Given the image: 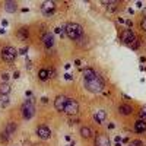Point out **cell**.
Returning a JSON list of instances; mask_svg holds the SVG:
<instances>
[{"instance_id": "obj_1", "label": "cell", "mask_w": 146, "mask_h": 146, "mask_svg": "<svg viewBox=\"0 0 146 146\" xmlns=\"http://www.w3.org/2000/svg\"><path fill=\"white\" fill-rule=\"evenodd\" d=\"M66 34H67V36L70 40H79V38H82L83 36V29H82V27L80 25H78V23H67L66 25Z\"/></svg>"}, {"instance_id": "obj_2", "label": "cell", "mask_w": 146, "mask_h": 146, "mask_svg": "<svg viewBox=\"0 0 146 146\" xmlns=\"http://www.w3.org/2000/svg\"><path fill=\"white\" fill-rule=\"evenodd\" d=\"M85 88H86L89 92H92V94H98V92H101L104 89V82H102V79L100 76H96V78H94L91 80H85Z\"/></svg>"}, {"instance_id": "obj_3", "label": "cell", "mask_w": 146, "mask_h": 146, "mask_svg": "<svg viewBox=\"0 0 146 146\" xmlns=\"http://www.w3.org/2000/svg\"><path fill=\"white\" fill-rule=\"evenodd\" d=\"M16 56H18V51L15 50L13 47H6V48L2 50V58L5 60V62H7V63L13 62V60L16 58Z\"/></svg>"}, {"instance_id": "obj_4", "label": "cell", "mask_w": 146, "mask_h": 146, "mask_svg": "<svg viewBox=\"0 0 146 146\" xmlns=\"http://www.w3.org/2000/svg\"><path fill=\"white\" fill-rule=\"evenodd\" d=\"M34 113H35V107H34L32 100L25 101V104H23V107H22V114H23V118L29 120V118L34 115Z\"/></svg>"}, {"instance_id": "obj_5", "label": "cell", "mask_w": 146, "mask_h": 146, "mask_svg": "<svg viewBox=\"0 0 146 146\" xmlns=\"http://www.w3.org/2000/svg\"><path fill=\"white\" fill-rule=\"evenodd\" d=\"M79 111V104L75 100H67V104L64 107V113L69 115H76Z\"/></svg>"}, {"instance_id": "obj_6", "label": "cell", "mask_w": 146, "mask_h": 146, "mask_svg": "<svg viewBox=\"0 0 146 146\" xmlns=\"http://www.w3.org/2000/svg\"><path fill=\"white\" fill-rule=\"evenodd\" d=\"M67 100L69 98H66L64 95H58L57 98L54 100V107H56L57 111H64V107L67 104Z\"/></svg>"}, {"instance_id": "obj_7", "label": "cell", "mask_w": 146, "mask_h": 146, "mask_svg": "<svg viewBox=\"0 0 146 146\" xmlns=\"http://www.w3.org/2000/svg\"><path fill=\"white\" fill-rule=\"evenodd\" d=\"M136 40V36H135V34H133L130 29H126V31H123L121 32V41L123 42H126L127 45H130L133 41Z\"/></svg>"}, {"instance_id": "obj_8", "label": "cell", "mask_w": 146, "mask_h": 146, "mask_svg": "<svg viewBox=\"0 0 146 146\" xmlns=\"http://www.w3.org/2000/svg\"><path fill=\"white\" fill-rule=\"evenodd\" d=\"M41 9H42V12H44V15L50 16L53 12H54V9H56V3H54V2H44L42 6H41Z\"/></svg>"}, {"instance_id": "obj_9", "label": "cell", "mask_w": 146, "mask_h": 146, "mask_svg": "<svg viewBox=\"0 0 146 146\" xmlns=\"http://www.w3.org/2000/svg\"><path fill=\"white\" fill-rule=\"evenodd\" d=\"M36 135H38L41 139H48L51 136V131L47 126H40L38 129H36Z\"/></svg>"}, {"instance_id": "obj_10", "label": "cell", "mask_w": 146, "mask_h": 146, "mask_svg": "<svg viewBox=\"0 0 146 146\" xmlns=\"http://www.w3.org/2000/svg\"><path fill=\"white\" fill-rule=\"evenodd\" d=\"M95 146H110V139L105 135H100L95 139Z\"/></svg>"}, {"instance_id": "obj_11", "label": "cell", "mask_w": 146, "mask_h": 146, "mask_svg": "<svg viewBox=\"0 0 146 146\" xmlns=\"http://www.w3.org/2000/svg\"><path fill=\"white\" fill-rule=\"evenodd\" d=\"M94 78H96V73H95L94 69L88 67V69L83 70V79H85V80H91V79H94Z\"/></svg>"}, {"instance_id": "obj_12", "label": "cell", "mask_w": 146, "mask_h": 146, "mask_svg": "<svg viewBox=\"0 0 146 146\" xmlns=\"http://www.w3.org/2000/svg\"><path fill=\"white\" fill-rule=\"evenodd\" d=\"M118 111H120V114H123V115H129V114H131L133 108L129 104H123V105L118 107Z\"/></svg>"}, {"instance_id": "obj_13", "label": "cell", "mask_w": 146, "mask_h": 146, "mask_svg": "<svg viewBox=\"0 0 146 146\" xmlns=\"http://www.w3.org/2000/svg\"><path fill=\"white\" fill-rule=\"evenodd\" d=\"M5 10L6 12H9V13H13V12L18 9V5H16V2H5Z\"/></svg>"}, {"instance_id": "obj_14", "label": "cell", "mask_w": 146, "mask_h": 146, "mask_svg": "<svg viewBox=\"0 0 146 146\" xmlns=\"http://www.w3.org/2000/svg\"><path fill=\"white\" fill-rule=\"evenodd\" d=\"M105 117H107V113L104 111V110H100V111H96L95 115H94V118H95L96 123H102V121L105 120Z\"/></svg>"}, {"instance_id": "obj_15", "label": "cell", "mask_w": 146, "mask_h": 146, "mask_svg": "<svg viewBox=\"0 0 146 146\" xmlns=\"http://www.w3.org/2000/svg\"><path fill=\"white\" fill-rule=\"evenodd\" d=\"M42 41H44L45 47H51L53 42H54V36H53L51 34H44V35H42Z\"/></svg>"}, {"instance_id": "obj_16", "label": "cell", "mask_w": 146, "mask_h": 146, "mask_svg": "<svg viewBox=\"0 0 146 146\" xmlns=\"http://www.w3.org/2000/svg\"><path fill=\"white\" fill-rule=\"evenodd\" d=\"M135 130H136L137 133H143V131H146V123H145L143 120L136 121V123H135Z\"/></svg>"}, {"instance_id": "obj_17", "label": "cell", "mask_w": 146, "mask_h": 146, "mask_svg": "<svg viewBox=\"0 0 146 146\" xmlns=\"http://www.w3.org/2000/svg\"><path fill=\"white\" fill-rule=\"evenodd\" d=\"M10 92V85L7 82H3L0 85V95H7Z\"/></svg>"}, {"instance_id": "obj_18", "label": "cell", "mask_w": 146, "mask_h": 146, "mask_svg": "<svg viewBox=\"0 0 146 146\" xmlns=\"http://www.w3.org/2000/svg\"><path fill=\"white\" fill-rule=\"evenodd\" d=\"M91 135H92V130H91L89 127L85 126V127H82V129H80V136H82V137L89 139V137H91Z\"/></svg>"}, {"instance_id": "obj_19", "label": "cell", "mask_w": 146, "mask_h": 146, "mask_svg": "<svg viewBox=\"0 0 146 146\" xmlns=\"http://www.w3.org/2000/svg\"><path fill=\"white\" fill-rule=\"evenodd\" d=\"M18 35H19L21 40H27V38H28V28H25V27L21 28L19 32H18Z\"/></svg>"}, {"instance_id": "obj_20", "label": "cell", "mask_w": 146, "mask_h": 146, "mask_svg": "<svg viewBox=\"0 0 146 146\" xmlns=\"http://www.w3.org/2000/svg\"><path fill=\"white\" fill-rule=\"evenodd\" d=\"M16 130V126H15V123H9L7 124V127H6V133L10 136V135H13V131Z\"/></svg>"}, {"instance_id": "obj_21", "label": "cell", "mask_w": 146, "mask_h": 146, "mask_svg": "<svg viewBox=\"0 0 146 146\" xmlns=\"http://www.w3.org/2000/svg\"><path fill=\"white\" fill-rule=\"evenodd\" d=\"M38 76H40V79H41V80H47V79H48V70H45V69L40 70Z\"/></svg>"}, {"instance_id": "obj_22", "label": "cell", "mask_w": 146, "mask_h": 146, "mask_svg": "<svg viewBox=\"0 0 146 146\" xmlns=\"http://www.w3.org/2000/svg\"><path fill=\"white\" fill-rule=\"evenodd\" d=\"M7 104H9L7 95H0V105H2V107H6Z\"/></svg>"}, {"instance_id": "obj_23", "label": "cell", "mask_w": 146, "mask_h": 146, "mask_svg": "<svg viewBox=\"0 0 146 146\" xmlns=\"http://www.w3.org/2000/svg\"><path fill=\"white\" fill-rule=\"evenodd\" d=\"M129 47H131V48H135V50H136V48L139 47V40L136 38V40H135V41H133V42H131V44H130Z\"/></svg>"}, {"instance_id": "obj_24", "label": "cell", "mask_w": 146, "mask_h": 146, "mask_svg": "<svg viewBox=\"0 0 146 146\" xmlns=\"http://www.w3.org/2000/svg\"><path fill=\"white\" fill-rule=\"evenodd\" d=\"M7 139H9V135L5 131V133H2V142H7Z\"/></svg>"}, {"instance_id": "obj_25", "label": "cell", "mask_w": 146, "mask_h": 146, "mask_svg": "<svg viewBox=\"0 0 146 146\" xmlns=\"http://www.w3.org/2000/svg\"><path fill=\"white\" fill-rule=\"evenodd\" d=\"M130 146H142V142L140 140H133Z\"/></svg>"}, {"instance_id": "obj_26", "label": "cell", "mask_w": 146, "mask_h": 146, "mask_svg": "<svg viewBox=\"0 0 146 146\" xmlns=\"http://www.w3.org/2000/svg\"><path fill=\"white\" fill-rule=\"evenodd\" d=\"M140 28H142L143 31H146V18L142 21V23H140Z\"/></svg>"}, {"instance_id": "obj_27", "label": "cell", "mask_w": 146, "mask_h": 146, "mask_svg": "<svg viewBox=\"0 0 146 146\" xmlns=\"http://www.w3.org/2000/svg\"><path fill=\"white\" fill-rule=\"evenodd\" d=\"M7 78H9L7 73H3V75H2V80H3V82H6V80H7Z\"/></svg>"}, {"instance_id": "obj_28", "label": "cell", "mask_w": 146, "mask_h": 146, "mask_svg": "<svg viewBox=\"0 0 146 146\" xmlns=\"http://www.w3.org/2000/svg\"><path fill=\"white\" fill-rule=\"evenodd\" d=\"M76 123H78L76 118H72V120H70V124H76Z\"/></svg>"}, {"instance_id": "obj_29", "label": "cell", "mask_w": 146, "mask_h": 146, "mask_svg": "<svg viewBox=\"0 0 146 146\" xmlns=\"http://www.w3.org/2000/svg\"><path fill=\"white\" fill-rule=\"evenodd\" d=\"M23 146H31V142L29 140H25V142H23Z\"/></svg>"}, {"instance_id": "obj_30", "label": "cell", "mask_w": 146, "mask_h": 146, "mask_svg": "<svg viewBox=\"0 0 146 146\" xmlns=\"http://www.w3.org/2000/svg\"><path fill=\"white\" fill-rule=\"evenodd\" d=\"M142 15H143V18H146V7H143V10H142Z\"/></svg>"}, {"instance_id": "obj_31", "label": "cell", "mask_w": 146, "mask_h": 146, "mask_svg": "<svg viewBox=\"0 0 146 146\" xmlns=\"http://www.w3.org/2000/svg\"><path fill=\"white\" fill-rule=\"evenodd\" d=\"M13 78H15V79H18V78H19V72H15V75H13Z\"/></svg>"}, {"instance_id": "obj_32", "label": "cell", "mask_w": 146, "mask_h": 146, "mask_svg": "<svg viewBox=\"0 0 146 146\" xmlns=\"http://www.w3.org/2000/svg\"><path fill=\"white\" fill-rule=\"evenodd\" d=\"M67 146H75V143H72V145H67Z\"/></svg>"}]
</instances>
